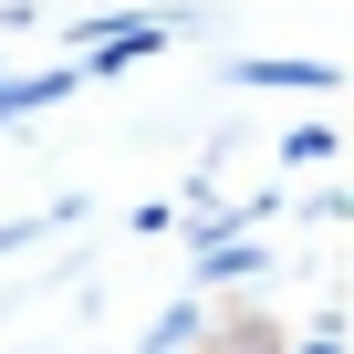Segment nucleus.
<instances>
[{"label": "nucleus", "mask_w": 354, "mask_h": 354, "mask_svg": "<svg viewBox=\"0 0 354 354\" xmlns=\"http://www.w3.org/2000/svg\"><path fill=\"white\" fill-rule=\"evenodd\" d=\"M240 84H281V94H333V63H240Z\"/></svg>", "instance_id": "obj_1"}, {"label": "nucleus", "mask_w": 354, "mask_h": 354, "mask_svg": "<svg viewBox=\"0 0 354 354\" xmlns=\"http://www.w3.org/2000/svg\"><path fill=\"white\" fill-rule=\"evenodd\" d=\"M281 156H292V167H323V156H333V125H292V146H281Z\"/></svg>", "instance_id": "obj_2"}]
</instances>
